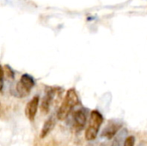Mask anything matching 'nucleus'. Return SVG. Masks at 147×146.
I'll use <instances>...</instances> for the list:
<instances>
[{"label": "nucleus", "mask_w": 147, "mask_h": 146, "mask_svg": "<svg viewBox=\"0 0 147 146\" xmlns=\"http://www.w3.org/2000/svg\"><path fill=\"white\" fill-rule=\"evenodd\" d=\"M78 103V96L74 89H70L67 90L65 98L58 110L57 118L59 120H65L70 114L71 111Z\"/></svg>", "instance_id": "obj_1"}, {"label": "nucleus", "mask_w": 147, "mask_h": 146, "mask_svg": "<svg viewBox=\"0 0 147 146\" xmlns=\"http://www.w3.org/2000/svg\"><path fill=\"white\" fill-rule=\"evenodd\" d=\"M102 122H103V117L102 114L97 110L91 111L90 124L85 131V139L88 141H92L96 138Z\"/></svg>", "instance_id": "obj_2"}, {"label": "nucleus", "mask_w": 147, "mask_h": 146, "mask_svg": "<svg viewBox=\"0 0 147 146\" xmlns=\"http://www.w3.org/2000/svg\"><path fill=\"white\" fill-rule=\"evenodd\" d=\"M35 82L32 76L28 74H23L21 77L16 87V91L17 96L19 97H25L28 96Z\"/></svg>", "instance_id": "obj_3"}, {"label": "nucleus", "mask_w": 147, "mask_h": 146, "mask_svg": "<svg viewBox=\"0 0 147 146\" xmlns=\"http://www.w3.org/2000/svg\"><path fill=\"white\" fill-rule=\"evenodd\" d=\"M39 102H40V98L38 96L33 97L26 105L25 108V114L26 117L30 120V121H34L37 110H38V107H39Z\"/></svg>", "instance_id": "obj_4"}, {"label": "nucleus", "mask_w": 147, "mask_h": 146, "mask_svg": "<svg viewBox=\"0 0 147 146\" xmlns=\"http://www.w3.org/2000/svg\"><path fill=\"white\" fill-rule=\"evenodd\" d=\"M55 94H56V90L53 88H48L46 90V93L42 98L41 106H40V110L44 114L48 113L50 106H51V104L53 101V98L55 96Z\"/></svg>", "instance_id": "obj_5"}, {"label": "nucleus", "mask_w": 147, "mask_h": 146, "mask_svg": "<svg viewBox=\"0 0 147 146\" xmlns=\"http://www.w3.org/2000/svg\"><path fill=\"white\" fill-rule=\"evenodd\" d=\"M87 121L86 114L83 109L77 110L73 114V127L76 131H81Z\"/></svg>", "instance_id": "obj_6"}, {"label": "nucleus", "mask_w": 147, "mask_h": 146, "mask_svg": "<svg viewBox=\"0 0 147 146\" xmlns=\"http://www.w3.org/2000/svg\"><path fill=\"white\" fill-rule=\"evenodd\" d=\"M121 123H119L118 121L117 122H115V121L109 122L107 125V126L104 128V130L102 131V137L106 138L108 139H112L114 136L116 135V133H117L118 130L121 128Z\"/></svg>", "instance_id": "obj_7"}, {"label": "nucleus", "mask_w": 147, "mask_h": 146, "mask_svg": "<svg viewBox=\"0 0 147 146\" xmlns=\"http://www.w3.org/2000/svg\"><path fill=\"white\" fill-rule=\"evenodd\" d=\"M54 126H55V120L53 116H51L48 120H46V122L43 125V127L40 132V138L44 139L46 136H47L50 133V132L53 130Z\"/></svg>", "instance_id": "obj_8"}, {"label": "nucleus", "mask_w": 147, "mask_h": 146, "mask_svg": "<svg viewBox=\"0 0 147 146\" xmlns=\"http://www.w3.org/2000/svg\"><path fill=\"white\" fill-rule=\"evenodd\" d=\"M127 135V130L126 128H121L115 135V138L114 139L111 146H121L124 144Z\"/></svg>", "instance_id": "obj_9"}, {"label": "nucleus", "mask_w": 147, "mask_h": 146, "mask_svg": "<svg viewBox=\"0 0 147 146\" xmlns=\"http://www.w3.org/2000/svg\"><path fill=\"white\" fill-rule=\"evenodd\" d=\"M135 144V138L134 136H129L126 139L123 146H134Z\"/></svg>", "instance_id": "obj_10"}]
</instances>
